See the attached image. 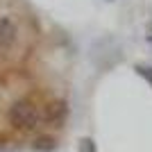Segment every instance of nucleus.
<instances>
[{
	"label": "nucleus",
	"mask_w": 152,
	"mask_h": 152,
	"mask_svg": "<svg viewBox=\"0 0 152 152\" xmlns=\"http://www.w3.org/2000/svg\"><path fill=\"white\" fill-rule=\"evenodd\" d=\"M145 37H148V41H150V45H152V23L148 25V34H145Z\"/></svg>",
	"instance_id": "obj_8"
},
{
	"label": "nucleus",
	"mask_w": 152,
	"mask_h": 152,
	"mask_svg": "<svg viewBox=\"0 0 152 152\" xmlns=\"http://www.w3.org/2000/svg\"><path fill=\"white\" fill-rule=\"evenodd\" d=\"M18 39V25L9 16H0V50L12 48Z\"/></svg>",
	"instance_id": "obj_4"
},
{
	"label": "nucleus",
	"mask_w": 152,
	"mask_h": 152,
	"mask_svg": "<svg viewBox=\"0 0 152 152\" xmlns=\"http://www.w3.org/2000/svg\"><path fill=\"white\" fill-rule=\"evenodd\" d=\"M134 70H136V73H139V75L152 86V66H150V64H136V66H134Z\"/></svg>",
	"instance_id": "obj_6"
},
{
	"label": "nucleus",
	"mask_w": 152,
	"mask_h": 152,
	"mask_svg": "<svg viewBox=\"0 0 152 152\" xmlns=\"http://www.w3.org/2000/svg\"><path fill=\"white\" fill-rule=\"evenodd\" d=\"M89 57H91V61H93V66L98 70H109L123 59V48L109 37L95 39L91 50H89Z\"/></svg>",
	"instance_id": "obj_2"
},
{
	"label": "nucleus",
	"mask_w": 152,
	"mask_h": 152,
	"mask_svg": "<svg viewBox=\"0 0 152 152\" xmlns=\"http://www.w3.org/2000/svg\"><path fill=\"white\" fill-rule=\"evenodd\" d=\"M30 148L34 152H55L57 150V139L50 136V134H41V136H37L30 143Z\"/></svg>",
	"instance_id": "obj_5"
},
{
	"label": "nucleus",
	"mask_w": 152,
	"mask_h": 152,
	"mask_svg": "<svg viewBox=\"0 0 152 152\" xmlns=\"http://www.w3.org/2000/svg\"><path fill=\"white\" fill-rule=\"evenodd\" d=\"M7 121L18 132H32L41 123V107L32 98H18L7 109Z\"/></svg>",
	"instance_id": "obj_1"
},
{
	"label": "nucleus",
	"mask_w": 152,
	"mask_h": 152,
	"mask_svg": "<svg viewBox=\"0 0 152 152\" xmlns=\"http://www.w3.org/2000/svg\"><path fill=\"white\" fill-rule=\"evenodd\" d=\"M68 102L66 100H50L48 104H43L41 109V123L50 127H64V123L68 121Z\"/></svg>",
	"instance_id": "obj_3"
},
{
	"label": "nucleus",
	"mask_w": 152,
	"mask_h": 152,
	"mask_svg": "<svg viewBox=\"0 0 152 152\" xmlns=\"http://www.w3.org/2000/svg\"><path fill=\"white\" fill-rule=\"evenodd\" d=\"M80 152H98V148H95V141L89 139V136L80 139Z\"/></svg>",
	"instance_id": "obj_7"
},
{
	"label": "nucleus",
	"mask_w": 152,
	"mask_h": 152,
	"mask_svg": "<svg viewBox=\"0 0 152 152\" xmlns=\"http://www.w3.org/2000/svg\"><path fill=\"white\" fill-rule=\"evenodd\" d=\"M5 143H7V139H2V136H0V148L5 145Z\"/></svg>",
	"instance_id": "obj_9"
}]
</instances>
